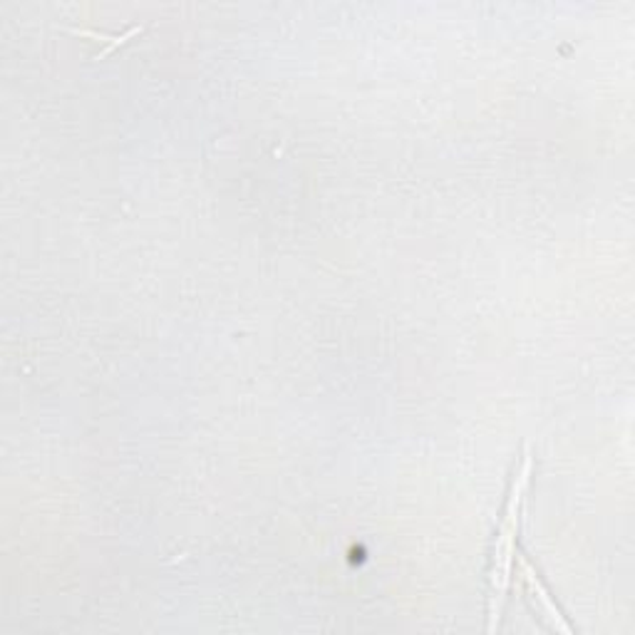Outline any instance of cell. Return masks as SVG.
Instances as JSON below:
<instances>
[{
	"label": "cell",
	"instance_id": "cell-2",
	"mask_svg": "<svg viewBox=\"0 0 635 635\" xmlns=\"http://www.w3.org/2000/svg\"><path fill=\"white\" fill-rule=\"evenodd\" d=\"M516 561H518V568H522V576H524V584H526V594H528V598H532L534 608L542 613V616L548 621V626H552L554 631L566 633V635L574 633V626H571L564 613H561V608L556 606L554 596L548 594L546 584L542 581V576H538L536 566L532 564V561H528V556L526 554H516Z\"/></svg>",
	"mask_w": 635,
	"mask_h": 635
},
{
	"label": "cell",
	"instance_id": "cell-3",
	"mask_svg": "<svg viewBox=\"0 0 635 635\" xmlns=\"http://www.w3.org/2000/svg\"><path fill=\"white\" fill-rule=\"evenodd\" d=\"M72 33L75 36H82V38H92L94 42H100L102 50L98 52V60L100 58H108L110 52H114L118 48L127 46L132 38L137 36H142L144 33V26H130V28H124L122 33H104V30H88V28H72Z\"/></svg>",
	"mask_w": 635,
	"mask_h": 635
},
{
	"label": "cell",
	"instance_id": "cell-1",
	"mask_svg": "<svg viewBox=\"0 0 635 635\" xmlns=\"http://www.w3.org/2000/svg\"><path fill=\"white\" fill-rule=\"evenodd\" d=\"M534 472V457L528 447H524L522 460L514 467L510 492L502 506L500 524L494 532L492 544V558H490V581H486V631L494 633L500 628L506 596H510L514 564H516V544H518V526H522V510L524 500L532 484Z\"/></svg>",
	"mask_w": 635,
	"mask_h": 635
}]
</instances>
